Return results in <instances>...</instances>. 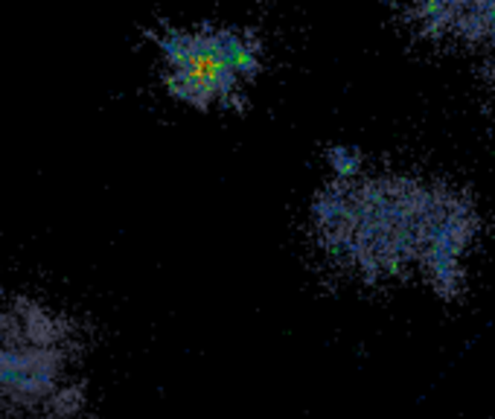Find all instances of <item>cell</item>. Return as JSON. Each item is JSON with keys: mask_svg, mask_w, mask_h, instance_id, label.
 <instances>
[{"mask_svg": "<svg viewBox=\"0 0 495 419\" xmlns=\"http://www.w3.org/2000/svg\"><path fill=\"white\" fill-rule=\"evenodd\" d=\"M429 187L417 178L344 175L312 207L315 236L335 263L379 283L420 263Z\"/></svg>", "mask_w": 495, "mask_h": 419, "instance_id": "6da1fadb", "label": "cell"}, {"mask_svg": "<svg viewBox=\"0 0 495 419\" xmlns=\"http://www.w3.org/2000/svg\"><path fill=\"white\" fill-rule=\"evenodd\" d=\"M76 358V329L50 306H0V419H71L82 405Z\"/></svg>", "mask_w": 495, "mask_h": 419, "instance_id": "7a4b0ae2", "label": "cell"}, {"mask_svg": "<svg viewBox=\"0 0 495 419\" xmlns=\"http://www.w3.org/2000/svg\"><path fill=\"white\" fill-rule=\"evenodd\" d=\"M155 47L166 91L195 111L236 105L263 67L260 42L236 27H166Z\"/></svg>", "mask_w": 495, "mask_h": 419, "instance_id": "3957f363", "label": "cell"}, {"mask_svg": "<svg viewBox=\"0 0 495 419\" xmlns=\"http://www.w3.org/2000/svg\"><path fill=\"white\" fill-rule=\"evenodd\" d=\"M478 236V213L467 193L446 184L429 187L423 213L417 271L440 297H454L467 277V254Z\"/></svg>", "mask_w": 495, "mask_h": 419, "instance_id": "277c9868", "label": "cell"}, {"mask_svg": "<svg viewBox=\"0 0 495 419\" xmlns=\"http://www.w3.org/2000/svg\"><path fill=\"white\" fill-rule=\"evenodd\" d=\"M423 33L487 47L495 62V4H425L408 9Z\"/></svg>", "mask_w": 495, "mask_h": 419, "instance_id": "5b68a950", "label": "cell"}]
</instances>
